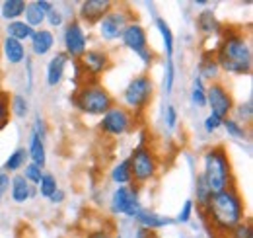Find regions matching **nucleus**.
<instances>
[{"label": "nucleus", "instance_id": "nucleus-1", "mask_svg": "<svg viewBox=\"0 0 253 238\" xmlns=\"http://www.w3.org/2000/svg\"><path fill=\"white\" fill-rule=\"evenodd\" d=\"M195 211L201 213V217L211 225V229L222 237H226L236 225L246 221V203L236 185L212 193L205 207Z\"/></svg>", "mask_w": 253, "mask_h": 238}, {"label": "nucleus", "instance_id": "nucleus-2", "mask_svg": "<svg viewBox=\"0 0 253 238\" xmlns=\"http://www.w3.org/2000/svg\"><path fill=\"white\" fill-rule=\"evenodd\" d=\"M218 47L214 49V59L220 66V72L228 74H252L253 53L250 39L244 35V31L234 28H222Z\"/></svg>", "mask_w": 253, "mask_h": 238}, {"label": "nucleus", "instance_id": "nucleus-3", "mask_svg": "<svg viewBox=\"0 0 253 238\" xmlns=\"http://www.w3.org/2000/svg\"><path fill=\"white\" fill-rule=\"evenodd\" d=\"M201 162H203L201 176H203L205 183L209 185V189L212 193L222 191V189H228L230 185H236L234 183V176H232L230 156H228V152H226V149L222 145L209 147V149L203 152Z\"/></svg>", "mask_w": 253, "mask_h": 238}, {"label": "nucleus", "instance_id": "nucleus-4", "mask_svg": "<svg viewBox=\"0 0 253 238\" xmlns=\"http://www.w3.org/2000/svg\"><path fill=\"white\" fill-rule=\"evenodd\" d=\"M70 102L80 114L92 116V118H101L115 104L111 92L105 86H101L99 82H84L74 92Z\"/></svg>", "mask_w": 253, "mask_h": 238}, {"label": "nucleus", "instance_id": "nucleus-5", "mask_svg": "<svg viewBox=\"0 0 253 238\" xmlns=\"http://www.w3.org/2000/svg\"><path fill=\"white\" fill-rule=\"evenodd\" d=\"M154 80L148 72H140V74H134L128 84L123 90V104L128 112H132L134 116L142 114L148 110V106L152 104V98H154Z\"/></svg>", "mask_w": 253, "mask_h": 238}, {"label": "nucleus", "instance_id": "nucleus-6", "mask_svg": "<svg viewBox=\"0 0 253 238\" xmlns=\"http://www.w3.org/2000/svg\"><path fill=\"white\" fill-rule=\"evenodd\" d=\"M128 164H130L132 183L138 187L156 178L160 168L158 156L150 149V145H136L128 156Z\"/></svg>", "mask_w": 253, "mask_h": 238}, {"label": "nucleus", "instance_id": "nucleus-7", "mask_svg": "<svg viewBox=\"0 0 253 238\" xmlns=\"http://www.w3.org/2000/svg\"><path fill=\"white\" fill-rule=\"evenodd\" d=\"M130 22H134L132 10L123 6V4H115V6L95 24V28H97L99 37H101L105 43H113V41L121 39L123 31H125V28Z\"/></svg>", "mask_w": 253, "mask_h": 238}, {"label": "nucleus", "instance_id": "nucleus-8", "mask_svg": "<svg viewBox=\"0 0 253 238\" xmlns=\"http://www.w3.org/2000/svg\"><path fill=\"white\" fill-rule=\"evenodd\" d=\"M134 125L136 116L119 104H113L99 119V131L107 137H123L134 129Z\"/></svg>", "mask_w": 253, "mask_h": 238}, {"label": "nucleus", "instance_id": "nucleus-9", "mask_svg": "<svg viewBox=\"0 0 253 238\" xmlns=\"http://www.w3.org/2000/svg\"><path fill=\"white\" fill-rule=\"evenodd\" d=\"M138 185L128 183V185H119L111 191L109 197V211L111 215H123L126 219H134L140 211H142V203L138 199Z\"/></svg>", "mask_w": 253, "mask_h": 238}, {"label": "nucleus", "instance_id": "nucleus-10", "mask_svg": "<svg viewBox=\"0 0 253 238\" xmlns=\"http://www.w3.org/2000/svg\"><path fill=\"white\" fill-rule=\"evenodd\" d=\"M205 92H207V108L211 110L209 114H214L220 119L232 116V110H234L236 102H234L232 92L226 88L220 80L211 82L209 86H205Z\"/></svg>", "mask_w": 253, "mask_h": 238}, {"label": "nucleus", "instance_id": "nucleus-11", "mask_svg": "<svg viewBox=\"0 0 253 238\" xmlns=\"http://www.w3.org/2000/svg\"><path fill=\"white\" fill-rule=\"evenodd\" d=\"M63 47L68 59L78 60L88 51V33L78 20H70L63 30Z\"/></svg>", "mask_w": 253, "mask_h": 238}, {"label": "nucleus", "instance_id": "nucleus-12", "mask_svg": "<svg viewBox=\"0 0 253 238\" xmlns=\"http://www.w3.org/2000/svg\"><path fill=\"white\" fill-rule=\"evenodd\" d=\"M80 70L86 74V78L88 76H99V74H103L105 70H109V66H111V57H109V53L105 51V49H99V47H95V49H88L80 59Z\"/></svg>", "mask_w": 253, "mask_h": 238}, {"label": "nucleus", "instance_id": "nucleus-13", "mask_svg": "<svg viewBox=\"0 0 253 238\" xmlns=\"http://www.w3.org/2000/svg\"><path fill=\"white\" fill-rule=\"evenodd\" d=\"M115 6V2L111 0H84L78 6V22L84 26H95L111 8Z\"/></svg>", "mask_w": 253, "mask_h": 238}, {"label": "nucleus", "instance_id": "nucleus-14", "mask_svg": "<svg viewBox=\"0 0 253 238\" xmlns=\"http://www.w3.org/2000/svg\"><path fill=\"white\" fill-rule=\"evenodd\" d=\"M121 43H123V47H126L128 51H132L134 55H140L146 49H150V45H148V31L144 30V26L138 24V22H130L126 26L123 35H121Z\"/></svg>", "mask_w": 253, "mask_h": 238}, {"label": "nucleus", "instance_id": "nucleus-15", "mask_svg": "<svg viewBox=\"0 0 253 238\" xmlns=\"http://www.w3.org/2000/svg\"><path fill=\"white\" fill-rule=\"evenodd\" d=\"M68 55L64 51H59L53 55V59L47 62V68H45V82L49 88H57L64 78V70H66V64H68Z\"/></svg>", "mask_w": 253, "mask_h": 238}, {"label": "nucleus", "instance_id": "nucleus-16", "mask_svg": "<svg viewBox=\"0 0 253 238\" xmlns=\"http://www.w3.org/2000/svg\"><path fill=\"white\" fill-rule=\"evenodd\" d=\"M136 225L140 229H146V231H158V229H164V227H171L175 225V219L168 217V215H162L158 211H152V209H142L136 217H134Z\"/></svg>", "mask_w": 253, "mask_h": 238}, {"label": "nucleus", "instance_id": "nucleus-17", "mask_svg": "<svg viewBox=\"0 0 253 238\" xmlns=\"http://www.w3.org/2000/svg\"><path fill=\"white\" fill-rule=\"evenodd\" d=\"M10 197L14 203L22 205V203H28L30 199H33L37 195V187L32 185L30 181H26L22 174H14L10 178Z\"/></svg>", "mask_w": 253, "mask_h": 238}, {"label": "nucleus", "instance_id": "nucleus-18", "mask_svg": "<svg viewBox=\"0 0 253 238\" xmlns=\"http://www.w3.org/2000/svg\"><path fill=\"white\" fill-rule=\"evenodd\" d=\"M55 47V33L49 28H39L33 31L30 39V51L33 57H45Z\"/></svg>", "mask_w": 253, "mask_h": 238}, {"label": "nucleus", "instance_id": "nucleus-19", "mask_svg": "<svg viewBox=\"0 0 253 238\" xmlns=\"http://www.w3.org/2000/svg\"><path fill=\"white\" fill-rule=\"evenodd\" d=\"M2 57L4 60L10 64V66H18V64H24L28 59V51H26V43L22 41H16L12 37H4L2 39Z\"/></svg>", "mask_w": 253, "mask_h": 238}, {"label": "nucleus", "instance_id": "nucleus-20", "mask_svg": "<svg viewBox=\"0 0 253 238\" xmlns=\"http://www.w3.org/2000/svg\"><path fill=\"white\" fill-rule=\"evenodd\" d=\"M195 24H197L199 33H203L205 37L218 35V33L222 31V28H224V26L220 24V20L216 18V14H214V10H212V8H203V10L197 14Z\"/></svg>", "mask_w": 253, "mask_h": 238}, {"label": "nucleus", "instance_id": "nucleus-21", "mask_svg": "<svg viewBox=\"0 0 253 238\" xmlns=\"http://www.w3.org/2000/svg\"><path fill=\"white\" fill-rule=\"evenodd\" d=\"M197 76L205 82H216L218 78H220V66H218V62L214 59V51H207V53H203V57L199 60V66H197Z\"/></svg>", "mask_w": 253, "mask_h": 238}, {"label": "nucleus", "instance_id": "nucleus-22", "mask_svg": "<svg viewBox=\"0 0 253 238\" xmlns=\"http://www.w3.org/2000/svg\"><path fill=\"white\" fill-rule=\"evenodd\" d=\"M30 162V156H28V149L26 147H18L10 152V156L6 158L2 170L6 174H18L20 170H24V166Z\"/></svg>", "mask_w": 253, "mask_h": 238}, {"label": "nucleus", "instance_id": "nucleus-23", "mask_svg": "<svg viewBox=\"0 0 253 238\" xmlns=\"http://www.w3.org/2000/svg\"><path fill=\"white\" fill-rule=\"evenodd\" d=\"M154 28L158 30L160 37H162V43H164V51H166V59H171L173 57V51H175V37H173V31L169 28V24L166 22V18H156L154 20Z\"/></svg>", "mask_w": 253, "mask_h": 238}, {"label": "nucleus", "instance_id": "nucleus-24", "mask_svg": "<svg viewBox=\"0 0 253 238\" xmlns=\"http://www.w3.org/2000/svg\"><path fill=\"white\" fill-rule=\"evenodd\" d=\"M28 156L30 162L37 164L39 168H43L47 164V150H45V141L37 135L30 133V145H28Z\"/></svg>", "mask_w": 253, "mask_h": 238}, {"label": "nucleus", "instance_id": "nucleus-25", "mask_svg": "<svg viewBox=\"0 0 253 238\" xmlns=\"http://www.w3.org/2000/svg\"><path fill=\"white\" fill-rule=\"evenodd\" d=\"M26 12V0H4L0 4V16L2 20L8 22H14V20H22Z\"/></svg>", "mask_w": 253, "mask_h": 238}, {"label": "nucleus", "instance_id": "nucleus-26", "mask_svg": "<svg viewBox=\"0 0 253 238\" xmlns=\"http://www.w3.org/2000/svg\"><path fill=\"white\" fill-rule=\"evenodd\" d=\"M33 28H30L24 20H14V22H8L6 24V37H12L16 41H30L33 35Z\"/></svg>", "mask_w": 253, "mask_h": 238}, {"label": "nucleus", "instance_id": "nucleus-27", "mask_svg": "<svg viewBox=\"0 0 253 238\" xmlns=\"http://www.w3.org/2000/svg\"><path fill=\"white\" fill-rule=\"evenodd\" d=\"M109 178L111 181L119 187V185H128V183H132V176H130V164H128V158H123V160H119L113 168H111V172H109Z\"/></svg>", "mask_w": 253, "mask_h": 238}, {"label": "nucleus", "instance_id": "nucleus-28", "mask_svg": "<svg viewBox=\"0 0 253 238\" xmlns=\"http://www.w3.org/2000/svg\"><path fill=\"white\" fill-rule=\"evenodd\" d=\"M10 114L16 119H26L30 116V100L24 94L10 96Z\"/></svg>", "mask_w": 253, "mask_h": 238}, {"label": "nucleus", "instance_id": "nucleus-29", "mask_svg": "<svg viewBox=\"0 0 253 238\" xmlns=\"http://www.w3.org/2000/svg\"><path fill=\"white\" fill-rule=\"evenodd\" d=\"M222 129H224L226 135L232 137V139H248V137H250V129H248V125L236 121L232 116L222 121Z\"/></svg>", "mask_w": 253, "mask_h": 238}, {"label": "nucleus", "instance_id": "nucleus-30", "mask_svg": "<svg viewBox=\"0 0 253 238\" xmlns=\"http://www.w3.org/2000/svg\"><path fill=\"white\" fill-rule=\"evenodd\" d=\"M189 102L193 108L201 110V108H207V92H205V82L195 76L193 78V84H191V92H189Z\"/></svg>", "mask_w": 253, "mask_h": 238}, {"label": "nucleus", "instance_id": "nucleus-31", "mask_svg": "<svg viewBox=\"0 0 253 238\" xmlns=\"http://www.w3.org/2000/svg\"><path fill=\"white\" fill-rule=\"evenodd\" d=\"M22 20H24L30 28L39 30V28L45 24V14L35 6V2H26V12H24Z\"/></svg>", "mask_w": 253, "mask_h": 238}, {"label": "nucleus", "instance_id": "nucleus-32", "mask_svg": "<svg viewBox=\"0 0 253 238\" xmlns=\"http://www.w3.org/2000/svg\"><path fill=\"white\" fill-rule=\"evenodd\" d=\"M212 195V191L209 189V185L205 183V179H203V176L199 174L197 178H195V207L197 209H203L205 205H207V201H209V197Z\"/></svg>", "mask_w": 253, "mask_h": 238}, {"label": "nucleus", "instance_id": "nucleus-33", "mask_svg": "<svg viewBox=\"0 0 253 238\" xmlns=\"http://www.w3.org/2000/svg\"><path fill=\"white\" fill-rule=\"evenodd\" d=\"M57 189H59V181H57V178H55L53 174H49V172H43V178H41L39 185H37V195L49 199Z\"/></svg>", "mask_w": 253, "mask_h": 238}, {"label": "nucleus", "instance_id": "nucleus-34", "mask_svg": "<svg viewBox=\"0 0 253 238\" xmlns=\"http://www.w3.org/2000/svg\"><path fill=\"white\" fill-rule=\"evenodd\" d=\"M232 118L236 119V121H240V123H252L253 119V104L252 100H248L246 104H238V106H234V110H232Z\"/></svg>", "mask_w": 253, "mask_h": 238}, {"label": "nucleus", "instance_id": "nucleus-35", "mask_svg": "<svg viewBox=\"0 0 253 238\" xmlns=\"http://www.w3.org/2000/svg\"><path fill=\"white\" fill-rule=\"evenodd\" d=\"M173 84H175V64H173V59H166V64H164V92L168 96L173 92Z\"/></svg>", "mask_w": 253, "mask_h": 238}, {"label": "nucleus", "instance_id": "nucleus-36", "mask_svg": "<svg viewBox=\"0 0 253 238\" xmlns=\"http://www.w3.org/2000/svg\"><path fill=\"white\" fill-rule=\"evenodd\" d=\"M45 24L49 26V28H53V30H59V28H63L64 26V12L61 10V6H53L47 14H45Z\"/></svg>", "mask_w": 253, "mask_h": 238}, {"label": "nucleus", "instance_id": "nucleus-37", "mask_svg": "<svg viewBox=\"0 0 253 238\" xmlns=\"http://www.w3.org/2000/svg\"><path fill=\"white\" fill-rule=\"evenodd\" d=\"M22 176L26 181H30L32 185H39V181L43 178V168H39L37 164H32V162H28L26 166H24V170H22Z\"/></svg>", "mask_w": 253, "mask_h": 238}, {"label": "nucleus", "instance_id": "nucleus-38", "mask_svg": "<svg viewBox=\"0 0 253 238\" xmlns=\"http://www.w3.org/2000/svg\"><path fill=\"white\" fill-rule=\"evenodd\" d=\"M10 123V94L0 90V131Z\"/></svg>", "mask_w": 253, "mask_h": 238}, {"label": "nucleus", "instance_id": "nucleus-39", "mask_svg": "<svg viewBox=\"0 0 253 238\" xmlns=\"http://www.w3.org/2000/svg\"><path fill=\"white\" fill-rule=\"evenodd\" d=\"M193 215H195V201L193 199H185L181 209H179V213H177V217H175V223L187 225V223H191Z\"/></svg>", "mask_w": 253, "mask_h": 238}, {"label": "nucleus", "instance_id": "nucleus-40", "mask_svg": "<svg viewBox=\"0 0 253 238\" xmlns=\"http://www.w3.org/2000/svg\"><path fill=\"white\" fill-rule=\"evenodd\" d=\"M226 238H253V229H252V223L250 221H242L240 225H236Z\"/></svg>", "mask_w": 253, "mask_h": 238}, {"label": "nucleus", "instance_id": "nucleus-41", "mask_svg": "<svg viewBox=\"0 0 253 238\" xmlns=\"http://www.w3.org/2000/svg\"><path fill=\"white\" fill-rule=\"evenodd\" d=\"M177 121H179V112H177V108H175L173 104H166V108H164V123H166V127L173 131V129L177 127Z\"/></svg>", "mask_w": 253, "mask_h": 238}, {"label": "nucleus", "instance_id": "nucleus-42", "mask_svg": "<svg viewBox=\"0 0 253 238\" xmlns=\"http://www.w3.org/2000/svg\"><path fill=\"white\" fill-rule=\"evenodd\" d=\"M222 121L218 116H214V114H209L207 118L203 119V129H205V133H209V135H212V133H216L218 129H222Z\"/></svg>", "mask_w": 253, "mask_h": 238}, {"label": "nucleus", "instance_id": "nucleus-43", "mask_svg": "<svg viewBox=\"0 0 253 238\" xmlns=\"http://www.w3.org/2000/svg\"><path fill=\"white\" fill-rule=\"evenodd\" d=\"M32 133H33V135H37V137H41V139L45 141V135H47V125H45V119L41 118V114H35V118H33Z\"/></svg>", "mask_w": 253, "mask_h": 238}, {"label": "nucleus", "instance_id": "nucleus-44", "mask_svg": "<svg viewBox=\"0 0 253 238\" xmlns=\"http://www.w3.org/2000/svg\"><path fill=\"white\" fill-rule=\"evenodd\" d=\"M84 238H115V237H113V233H111L109 229H103V227H101V229L90 231Z\"/></svg>", "mask_w": 253, "mask_h": 238}, {"label": "nucleus", "instance_id": "nucleus-45", "mask_svg": "<svg viewBox=\"0 0 253 238\" xmlns=\"http://www.w3.org/2000/svg\"><path fill=\"white\" fill-rule=\"evenodd\" d=\"M64 199H66V193H64L61 187H59V189H57V191H55V193L49 197V201H51L53 205H61Z\"/></svg>", "mask_w": 253, "mask_h": 238}, {"label": "nucleus", "instance_id": "nucleus-46", "mask_svg": "<svg viewBox=\"0 0 253 238\" xmlns=\"http://www.w3.org/2000/svg\"><path fill=\"white\" fill-rule=\"evenodd\" d=\"M10 174H6L4 170H0V193H6V189L10 187Z\"/></svg>", "mask_w": 253, "mask_h": 238}, {"label": "nucleus", "instance_id": "nucleus-47", "mask_svg": "<svg viewBox=\"0 0 253 238\" xmlns=\"http://www.w3.org/2000/svg\"><path fill=\"white\" fill-rule=\"evenodd\" d=\"M33 2H35V6H37L43 14H47V12L55 6V2H51V0H33Z\"/></svg>", "mask_w": 253, "mask_h": 238}, {"label": "nucleus", "instance_id": "nucleus-48", "mask_svg": "<svg viewBox=\"0 0 253 238\" xmlns=\"http://www.w3.org/2000/svg\"><path fill=\"white\" fill-rule=\"evenodd\" d=\"M152 237H154L152 231H146V229H140V227H138V229L134 231V235H132V238H152Z\"/></svg>", "mask_w": 253, "mask_h": 238}, {"label": "nucleus", "instance_id": "nucleus-49", "mask_svg": "<svg viewBox=\"0 0 253 238\" xmlns=\"http://www.w3.org/2000/svg\"><path fill=\"white\" fill-rule=\"evenodd\" d=\"M193 6H199V8H209V2L207 0H195Z\"/></svg>", "mask_w": 253, "mask_h": 238}, {"label": "nucleus", "instance_id": "nucleus-50", "mask_svg": "<svg viewBox=\"0 0 253 238\" xmlns=\"http://www.w3.org/2000/svg\"><path fill=\"white\" fill-rule=\"evenodd\" d=\"M0 90H2V72H0Z\"/></svg>", "mask_w": 253, "mask_h": 238}, {"label": "nucleus", "instance_id": "nucleus-51", "mask_svg": "<svg viewBox=\"0 0 253 238\" xmlns=\"http://www.w3.org/2000/svg\"><path fill=\"white\" fill-rule=\"evenodd\" d=\"M2 197H4V193H0V199H2Z\"/></svg>", "mask_w": 253, "mask_h": 238}]
</instances>
